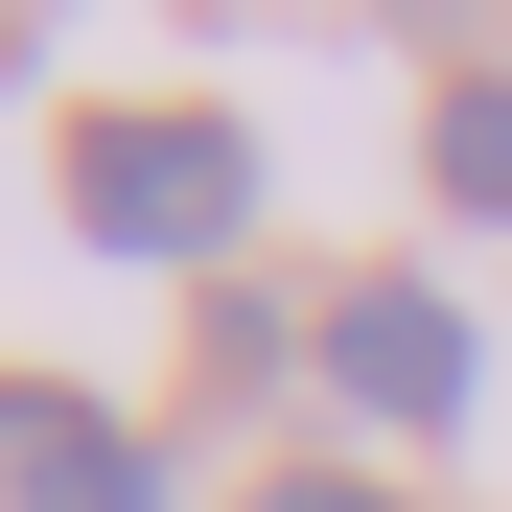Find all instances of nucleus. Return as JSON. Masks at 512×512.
Instances as JSON below:
<instances>
[{"mask_svg":"<svg viewBox=\"0 0 512 512\" xmlns=\"http://www.w3.org/2000/svg\"><path fill=\"white\" fill-rule=\"evenodd\" d=\"M419 163H443V210H466V233H512V70H466V94L419 117Z\"/></svg>","mask_w":512,"mask_h":512,"instance_id":"nucleus-4","label":"nucleus"},{"mask_svg":"<svg viewBox=\"0 0 512 512\" xmlns=\"http://www.w3.org/2000/svg\"><path fill=\"white\" fill-rule=\"evenodd\" d=\"M256 512H419V489H373V466H280Z\"/></svg>","mask_w":512,"mask_h":512,"instance_id":"nucleus-5","label":"nucleus"},{"mask_svg":"<svg viewBox=\"0 0 512 512\" xmlns=\"http://www.w3.org/2000/svg\"><path fill=\"white\" fill-rule=\"evenodd\" d=\"M70 233H94L117 280H210V256L256 233V117H210V94L70 117Z\"/></svg>","mask_w":512,"mask_h":512,"instance_id":"nucleus-1","label":"nucleus"},{"mask_svg":"<svg viewBox=\"0 0 512 512\" xmlns=\"http://www.w3.org/2000/svg\"><path fill=\"white\" fill-rule=\"evenodd\" d=\"M0 489H24V512H163V466L117 443L94 396H0Z\"/></svg>","mask_w":512,"mask_h":512,"instance_id":"nucleus-3","label":"nucleus"},{"mask_svg":"<svg viewBox=\"0 0 512 512\" xmlns=\"http://www.w3.org/2000/svg\"><path fill=\"white\" fill-rule=\"evenodd\" d=\"M303 350H326V396H350V419H396V443H443V419H466V303L443 280H326V326H303Z\"/></svg>","mask_w":512,"mask_h":512,"instance_id":"nucleus-2","label":"nucleus"}]
</instances>
